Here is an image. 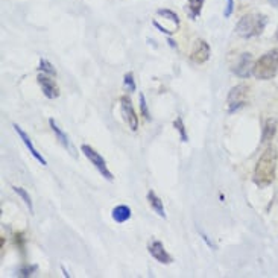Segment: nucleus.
Instances as JSON below:
<instances>
[{
    "label": "nucleus",
    "mask_w": 278,
    "mask_h": 278,
    "mask_svg": "<svg viewBox=\"0 0 278 278\" xmlns=\"http://www.w3.org/2000/svg\"><path fill=\"white\" fill-rule=\"evenodd\" d=\"M276 161H278V152L276 148L269 146L261 157L258 158L255 169H254V182L258 187H267L275 179V170H276Z\"/></svg>",
    "instance_id": "nucleus-1"
},
{
    "label": "nucleus",
    "mask_w": 278,
    "mask_h": 278,
    "mask_svg": "<svg viewBox=\"0 0 278 278\" xmlns=\"http://www.w3.org/2000/svg\"><path fill=\"white\" fill-rule=\"evenodd\" d=\"M252 75L261 81H269L275 78L278 75V49H272L260 57L254 64Z\"/></svg>",
    "instance_id": "nucleus-2"
},
{
    "label": "nucleus",
    "mask_w": 278,
    "mask_h": 278,
    "mask_svg": "<svg viewBox=\"0 0 278 278\" xmlns=\"http://www.w3.org/2000/svg\"><path fill=\"white\" fill-rule=\"evenodd\" d=\"M266 23L267 20L263 14L252 13L240 19V22L236 26V32L243 38H252V37L260 35L264 31Z\"/></svg>",
    "instance_id": "nucleus-3"
},
{
    "label": "nucleus",
    "mask_w": 278,
    "mask_h": 278,
    "mask_svg": "<svg viewBox=\"0 0 278 278\" xmlns=\"http://www.w3.org/2000/svg\"><path fill=\"white\" fill-rule=\"evenodd\" d=\"M248 96H249V87L245 84H239L236 87L231 88L228 99H226V105H228V113L233 114L236 111H239L240 108H243L248 104Z\"/></svg>",
    "instance_id": "nucleus-4"
},
{
    "label": "nucleus",
    "mask_w": 278,
    "mask_h": 278,
    "mask_svg": "<svg viewBox=\"0 0 278 278\" xmlns=\"http://www.w3.org/2000/svg\"><path fill=\"white\" fill-rule=\"evenodd\" d=\"M81 152L87 157V160L99 170V173L105 178V179H108V181H113L114 179V175L108 170V166H107V161H105V158L99 154V152H96L91 146H88V145H82L81 146Z\"/></svg>",
    "instance_id": "nucleus-5"
},
{
    "label": "nucleus",
    "mask_w": 278,
    "mask_h": 278,
    "mask_svg": "<svg viewBox=\"0 0 278 278\" xmlns=\"http://www.w3.org/2000/svg\"><path fill=\"white\" fill-rule=\"evenodd\" d=\"M120 104H122V113H123V119L125 122L129 125L131 131H137L138 129V116L132 107V102H131V98L123 95L120 98Z\"/></svg>",
    "instance_id": "nucleus-6"
},
{
    "label": "nucleus",
    "mask_w": 278,
    "mask_h": 278,
    "mask_svg": "<svg viewBox=\"0 0 278 278\" xmlns=\"http://www.w3.org/2000/svg\"><path fill=\"white\" fill-rule=\"evenodd\" d=\"M210 55H211L210 44L205 40H196L190 54V60L196 64H204L210 60Z\"/></svg>",
    "instance_id": "nucleus-7"
},
{
    "label": "nucleus",
    "mask_w": 278,
    "mask_h": 278,
    "mask_svg": "<svg viewBox=\"0 0 278 278\" xmlns=\"http://www.w3.org/2000/svg\"><path fill=\"white\" fill-rule=\"evenodd\" d=\"M148 251H149V254H151L157 261H160V263H163V264H170V263L173 261L172 255L166 251L164 245H163L160 240H152V242L149 243V246H148Z\"/></svg>",
    "instance_id": "nucleus-8"
},
{
    "label": "nucleus",
    "mask_w": 278,
    "mask_h": 278,
    "mask_svg": "<svg viewBox=\"0 0 278 278\" xmlns=\"http://www.w3.org/2000/svg\"><path fill=\"white\" fill-rule=\"evenodd\" d=\"M38 84L41 87V91L43 95L48 98V99H57L60 96V88L57 85V82L54 79H51L49 75L46 73H41L38 75Z\"/></svg>",
    "instance_id": "nucleus-9"
},
{
    "label": "nucleus",
    "mask_w": 278,
    "mask_h": 278,
    "mask_svg": "<svg viewBox=\"0 0 278 278\" xmlns=\"http://www.w3.org/2000/svg\"><path fill=\"white\" fill-rule=\"evenodd\" d=\"M254 70V60H252V55L251 54H242L237 66L234 67V73L239 76V78H248Z\"/></svg>",
    "instance_id": "nucleus-10"
},
{
    "label": "nucleus",
    "mask_w": 278,
    "mask_h": 278,
    "mask_svg": "<svg viewBox=\"0 0 278 278\" xmlns=\"http://www.w3.org/2000/svg\"><path fill=\"white\" fill-rule=\"evenodd\" d=\"M14 129H16V132L19 134L20 140L25 143V146L29 149V152L32 154V157H34V158H35V160H37L40 164H43V166H48V161H46V158H44V157H43V155H41V154H40V152L35 149V146L32 145V140L29 138V135H28V134H26V132H25V131H23V129L19 126V125H17V123H14Z\"/></svg>",
    "instance_id": "nucleus-11"
},
{
    "label": "nucleus",
    "mask_w": 278,
    "mask_h": 278,
    "mask_svg": "<svg viewBox=\"0 0 278 278\" xmlns=\"http://www.w3.org/2000/svg\"><path fill=\"white\" fill-rule=\"evenodd\" d=\"M131 214H132V211H131V207L129 205H117L111 211V217L117 223H123V222L129 220L131 219Z\"/></svg>",
    "instance_id": "nucleus-12"
},
{
    "label": "nucleus",
    "mask_w": 278,
    "mask_h": 278,
    "mask_svg": "<svg viewBox=\"0 0 278 278\" xmlns=\"http://www.w3.org/2000/svg\"><path fill=\"white\" fill-rule=\"evenodd\" d=\"M49 125H51V128H52V131L55 132V135L58 137V140L61 142V145L66 148V149H69L72 154H75V151H73V146H72V143H70V140H69V137H67V134L57 125V122L54 120V119H49Z\"/></svg>",
    "instance_id": "nucleus-13"
},
{
    "label": "nucleus",
    "mask_w": 278,
    "mask_h": 278,
    "mask_svg": "<svg viewBox=\"0 0 278 278\" xmlns=\"http://www.w3.org/2000/svg\"><path fill=\"white\" fill-rule=\"evenodd\" d=\"M148 202H149V205L152 207V210L160 216V217H166V211H164V205H163V201L157 196V193L155 192H152V190H149L148 192Z\"/></svg>",
    "instance_id": "nucleus-14"
},
{
    "label": "nucleus",
    "mask_w": 278,
    "mask_h": 278,
    "mask_svg": "<svg viewBox=\"0 0 278 278\" xmlns=\"http://www.w3.org/2000/svg\"><path fill=\"white\" fill-rule=\"evenodd\" d=\"M276 120L275 119H267L266 123H264V128H263V134H261V142L263 143H267L269 140L273 138L275 132H276Z\"/></svg>",
    "instance_id": "nucleus-15"
},
{
    "label": "nucleus",
    "mask_w": 278,
    "mask_h": 278,
    "mask_svg": "<svg viewBox=\"0 0 278 278\" xmlns=\"http://www.w3.org/2000/svg\"><path fill=\"white\" fill-rule=\"evenodd\" d=\"M202 7H204V0H189L187 5H186V10H189L190 19L195 20L198 16H201Z\"/></svg>",
    "instance_id": "nucleus-16"
},
{
    "label": "nucleus",
    "mask_w": 278,
    "mask_h": 278,
    "mask_svg": "<svg viewBox=\"0 0 278 278\" xmlns=\"http://www.w3.org/2000/svg\"><path fill=\"white\" fill-rule=\"evenodd\" d=\"M14 192L23 199V202H25L26 207L29 208V213H34V205H32V199H31L29 193H28L25 189H22V187H14Z\"/></svg>",
    "instance_id": "nucleus-17"
},
{
    "label": "nucleus",
    "mask_w": 278,
    "mask_h": 278,
    "mask_svg": "<svg viewBox=\"0 0 278 278\" xmlns=\"http://www.w3.org/2000/svg\"><path fill=\"white\" fill-rule=\"evenodd\" d=\"M173 128L179 132V137H181V142H189V135H187V131H186V125H184V120L181 117H176V120L173 122Z\"/></svg>",
    "instance_id": "nucleus-18"
},
{
    "label": "nucleus",
    "mask_w": 278,
    "mask_h": 278,
    "mask_svg": "<svg viewBox=\"0 0 278 278\" xmlns=\"http://www.w3.org/2000/svg\"><path fill=\"white\" fill-rule=\"evenodd\" d=\"M38 69L41 70V73H46V75H49V76H55V75H57L55 67H54L48 60H44V58L40 60V67H38Z\"/></svg>",
    "instance_id": "nucleus-19"
},
{
    "label": "nucleus",
    "mask_w": 278,
    "mask_h": 278,
    "mask_svg": "<svg viewBox=\"0 0 278 278\" xmlns=\"http://www.w3.org/2000/svg\"><path fill=\"white\" fill-rule=\"evenodd\" d=\"M157 14H158V16H163V17H166V19H167V20H170V22H173L176 26L179 25L178 14H176V13H173V11H170V10H158V11H157Z\"/></svg>",
    "instance_id": "nucleus-20"
},
{
    "label": "nucleus",
    "mask_w": 278,
    "mask_h": 278,
    "mask_svg": "<svg viewBox=\"0 0 278 278\" xmlns=\"http://www.w3.org/2000/svg\"><path fill=\"white\" fill-rule=\"evenodd\" d=\"M123 85L126 88V91L132 93L135 91V81H134V75L132 73H126L125 78H123Z\"/></svg>",
    "instance_id": "nucleus-21"
},
{
    "label": "nucleus",
    "mask_w": 278,
    "mask_h": 278,
    "mask_svg": "<svg viewBox=\"0 0 278 278\" xmlns=\"http://www.w3.org/2000/svg\"><path fill=\"white\" fill-rule=\"evenodd\" d=\"M140 111H142V116L146 119V120H151V114L148 111V104H146V98L143 93H140Z\"/></svg>",
    "instance_id": "nucleus-22"
},
{
    "label": "nucleus",
    "mask_w": 278,
    "mask_h": 278,
    "mask_svg": "<svg viewBox=\"0 0 278 278\" xmlns=\"http://www.w3.org/2000/svg\"><path fill=\"white\" fill-rule=\"evenodd\" d=\"M35 270H37V266H35V264H31V266H29V264H25V266L20 267L19 272H20L22 276H31Z\"/></svg>",
    "instance_id": "nucleus-23"
},
{
    "label": "nucleus",
    "mask_w": 278,
    "mask_h": 278,
    "mask_svg": "<svg viewBox=\"0 0 278 278\" xmlns=\"http://www.w3.org/2000/svg\"><path fill=\"white\" fill-rule=\"evenodd\" d=\"M233 10H234V0H226V8H225V11H223V16H225V19L231 17V14H233Z\"/></svg>",
    "instance_id": "nucleus-24"
},
{
    "label": "nucleus",
    "mask_w": 278,
    "mask_h": 278,
    "mask_svg": "<svg viewBox=\"0 0 278 278\" xmlns=\"http://www.w3.org/2000/svg\"><path fill=\"white\" fill-rule=\"evenodd\" d=\"M16 245H19V248H23V245H25V236L22 234V233H19V234H16Z\"/></svg>",
    "instance_id": "nucleus-25"
},
{
    "label": "nucleus",
    "mask_w": 278,
    "mask_h": 278,
    "mask_svg": "<svg viewBox=\"0 0 278 278\" xmlns=\"http://www.w3.org/2000/svg\"><path fill=\"white\" fill-rule=\"evenodd\" d=\"M154 26H155L157 29H160V32H163V34H167V35H170V34L173 32V31H167L166 28H163V26H161L158 22H154Z\"/></svg>",
    "instance_id": "nucleus-26"
},
{
    "label": "nucleus",
    "mask_w": 278,
    "mask_h": 278,
    "mask_svg": "<svg viewBox=\"0 0 278 278\" xmlns=\"http://www.w3.org/2000/svg\"><path fill=\"white\" fill-rule=\"evenodd\" d=\"M270 4H272L273 7H276V8H278V0H270Z\"/></svg>",
    "instance_id": "nucleus-27"
},
{
    "label": "nucleus",
    "mask_w": 278,
    "mask_h": 278,
    "mask_svg": "<svg viewBox=\"0 0 278 278\" xmlns=\"http://www.w3.org/2000/svg\"><path fill=\"white\" fill-rule=\"evenodd\" d=\"M276 38H278V32H276Z\"/></svg>",
    "instance_id": "nucleus-28"
}]
</instances>
